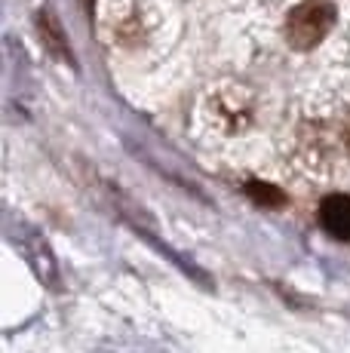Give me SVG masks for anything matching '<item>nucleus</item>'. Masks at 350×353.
Here are the masks:
<instances>
[{"mask_svg": "<svg viewBox=\"0 0 350 353\" xmlns=\"http://www.w3.org/2000/svg\"><path fill=\"white\" fill-rule=\"evenodd\" d=\"M320 225L329 236L350 243V196L347 194H329L320 203Z\"/></svg>", "mask_w": 350, "mask_h": 353, "instance_id": "f03ea898", "label": "nucleus"}, {"mask_svg": "<svg viewBox=\"0 0 350 353\" xmlns=\"http://www.w3.org/2000/svg\"><path fill=\"white\" fill-rule=\"evenodd\" d=\"M344 135H347V145H350V120H347V129H344Z\"/></svg>", "mask_w": 350, "mask_h": 353, "instance_id": "39448f33", "label": "nucleus"}, {"mask_svg": "<svg viewBox=\"0 0 350 353\" xmlns=\"http://www.w3.org/2000/svg\"><path fill=\"white\" fill-rule=\"evenodd\" d=\"M335 25V10L326 0H305L295 6L286 19V37L295 50H313L326 40V34Z\"/></svg>", "mask_w": 350, "mask_h": 353, "instance_id": "f257e3e1", "label": "nucleus"}, {"mask_svg": "<svg viewBox=\"0 0 350 353\" xmlns=\"http://www.w3.org/2000/svg\"><path fill=\"white\" fill-rule=\"evenodd\" d=\"M40 25H43V37L50 40V22H46V16L40 19ZM52 50H56L59 56H68V50H65V40L59 37V34H52Z\"/></svg>", "mask_w": 350, "mask_h": 353, "instance_id": "20e7f679", "label": "nucleus"}, {"mask_svg": "<svg viewBox=\"0 0 350 353\" xmlns=\"http://www.w3.org/2000/svg\"><path fill=\"white\" fill-rule=\"evenodd\" d=\"M246 194L252 196L255 203H261V206H282V203H286V196H282L277 188H271V185H258V181L246 185Z\"/></svg>", "mask_w": 350, "mask_h": 353, "instance_id": "7ed1b4c3", "label": "nucleus"}]
</instances>
